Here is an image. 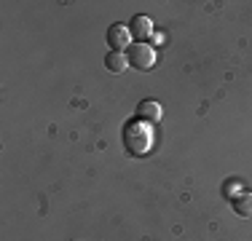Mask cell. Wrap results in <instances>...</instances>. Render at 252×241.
Returning <instances> with one entry per match:
<instances>
[{"instance_id":"5","label":"cell","mask_w":252,"mask_h":241,"mask_svg":"<svg viewBox=\"0 0 252 241\" xmlns=\"http://www.w3.org/2000/svg\"><path fill=\"white\" fill-rule=\"evenodd\" d=\"M137 120H145V123H158L161 120V105L156 99H145L137 105Z\"/></svg>"},{"instance_id":"4","label":"cell","mask_w":252,"mask_h":241,"mask_svg":"<svg viewBox=\"0 0 252 241\" xmlns=\"http://www.w3.org/2000/svg\"><path fill=\"white\" fill-rule=\"evenodd\" d=\"M129 35L137 40V43H145V38L153 35V22L148 19L145 14H137L134 19L129 22Z\"/></svg>"},{"instance_id":"1","label":"cell","mask_w":252,"mask_h":241,"mask_svg":"<svg viewBox=\"0 0 252 241\" xmlns=\"http://www.w3.org/2000/svg\"><path fill=\"white\" fill-rule=\"evenodd\" d=\"M121 142H124V150L129 155H134V158L148 155V150L153 148V129H151V123H145V120H129V123L124 126Z\"/></svg>"},{"instance_id":"6","label":"cell","mask_w":252,"mask_h":241,"mask_svg":"<svg viewBox=\"0 0 252 241\" xmlns=\"http://www.w3.org/2000/svg\"><path fill=\"white\" fill-rule=\"evenodd\" d=\"M231 207H233V212H236L239 217L250 220L252 217V193H236V196L231 198Z\"/></svg>"},{"instance_id":"8","label":"cell","mask_w":252,"mask_h":241,"mask_svg":"<svg viewBox=\"0 0 252 241\" xmlns=\"http://www.w3.org/2000/svg\"><path fill=\"white\" fill-rule=\"evenodd\" d=\"M225 193H228V196H236V193H239V185H231V182H228V185H225Z\"/></svg>"},{"instance_id":"3","label":"cell","mask_w":252,"mask_h":241,"mask_svg":"<svg viewBox=\"0 0 252 241\" xmlns=\"http://www.w3.org/2000/svg\"><path fill=\"white\" fill-rule=\"evenodd\" d=\"M107 46L113 48V51H124V48H129V27H124V24H110L107 27Z\"/></svg>"},{"instance_id":"7","label":"cell","mask_w":252,"mask_h":241,"mask_svg":"<svg viewBox=\"0 0 252 241\" xmlns=\"http://www.w3.org/2000/svg\"><path fill=\"white\" fill-rule=\"evenodd\" d=\"M105 67L110 72H124L126 67H129V59H126L124 51H110L105 57Z\"/></svg>"},{"instance_id":"2","label":"cell","mask_w":252,"mask_h":241,"mask_svg":"<svg viewBox=\"0 0 252 241\" xmlns=\"http://www.w3.org/2000/svg\"><path fill=\"white\" fill-rule=\"evenodd\" d=\"M126 59H129V67L145 72L156 64V51L148 43H131L126 48Z\"/></svg>"}]
</instances>
